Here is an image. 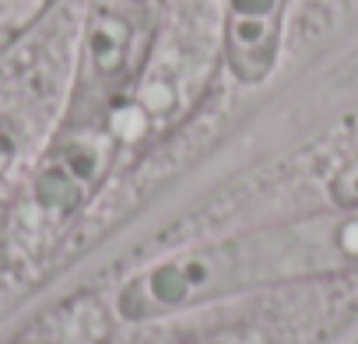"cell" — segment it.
Returning a JSON list of instances; mask_svg holds the SVG:
<instances>
[{
  "instance_id": "2",
  "label": "cell",
  "mask_w": 358,
  "mask_h": 344,
  "mask_svg": "<svg viewBox=\"0 0 358 344\" xmlns=\"http://www.w3.org/2000/svg\"><path fill=\"white\" fill-rule=\"evenodd\" d=\"M36 201L43 208H53V211H71L81 201L78 180L71 176V172H64V169H50V172H43L39 183H36Z\"/></svg>"
},
{
  "instance_id": "1",
  "label": "cell",
  "mask_w": 358,
  "mask_h": 344,
  "mask_svg": "<svg viewBox=\"0 0 358 344\" xmlns=\"http://www.w3.org/2000/svg\"><path fill=\"white\" fill-rule=\"evenodd\" d=\"M285 0H229L225 50L239 81H264L278 57V25Z\"/></svg>"
},
{
  "instance_id": "3",
  "label": "cell",
  "mask_w": 358,
  "mask_h": 344,
  "mask_svg": "<svg viewBox=\"0 0 358 344\" xmlns=\"http://www.w3.org/2000/svg\"><path fill=\"white\" fill-rule=\"evenodd\" d=\"M187 292H190L187 288V278H183V271H179L176 264H165V267H158L151 274V295L158 302H179Z\"/></svg>"
}]
</instances>
